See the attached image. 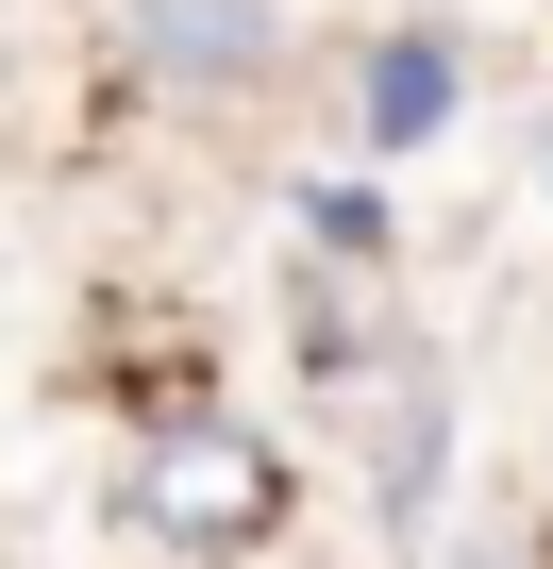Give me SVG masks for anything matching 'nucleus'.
Returning a JSON list of instances; mask_svg holds the SVG:
<instances>
[{"mask_svg":"<svg viewBox=\"0 0 553 569\" xmlns=\"http://www.w3.org/2000/svg\"><path fill=\"white\" fill-rule=\"evenodd\" d=\"M286 519H303V469H286L268 419H235V402L135 419V452H118V536H151L168 569H251Z\"/></svg>","mask_w":553,"mask_h":569,"instance_id":"nucleus-1","label":"nucleus"},{"mask_svg":"<svg viewBox=\"0 0 553 569\" xmlns=\"http://www.w3.org/2000/svg\"><path fill=\"white\" fill-rule=\"evenodd\" d=\"M118 68L151 101L218 118V101H251L268 68H286V18H268V0H135V18H118Z\"/></svg>","mask_w":553,"mask_h":569,"instance_id":"nucleus-2","label":"nucleus"},{"mask_svg":"<svg viewBox=\"0 0 553 569\" xmlns=\"http://www.w3.org/2000/svg\"><path fill=\"white\" fill-rule=\"evenodd\" d=\"M353 402H369V519L419 536V519H436V469H453V369H436L419 336H386V352L353 369Z\"/></svg>","mask_w":553,"mask_h":569,"instance_id":"nucleus-3","label":"nucleus"},{"mask_svg":"<svg viewBox=\"0 0 553 569\" xmlns=\"http://www.w3.org/2000/svg\"><path fill=\"white\" fill-rule=\"evenodd\" d=\"M453 118H470V34L403 18V34L353 51V134H369V151H436Z\"/></svg>","mask_w":553,"mask_h":569,"instance_id":"nucleus-4","label":"nucleus"},{"mask_svg":"<svg viewBox=\"0 0 553 569\" xmlns=\"http://www.w3.org/2000/svg\"><path fill=\"white\" fill-rule=\"evenodd\" d=\"M286 218H303V251H319V268H386V201H369V184H303Z\"/></svg>","mask_w":553,"mask_h":569,"instance_id":"nucleus-5","label":"nucleus"}]
</instances>
